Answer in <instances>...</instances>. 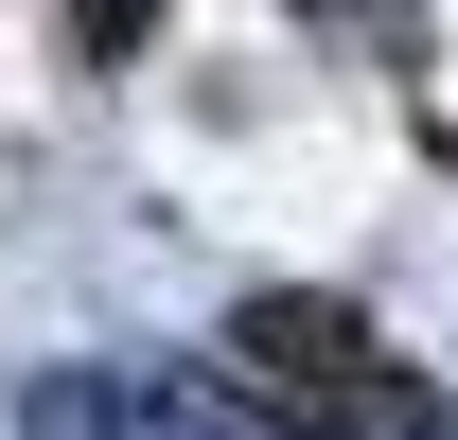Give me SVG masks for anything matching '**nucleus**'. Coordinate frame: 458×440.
<instances>
[{"instance_id": "obj_1", "label": "nucleus", "mask_w": 458, "mask_h": 440, "mask_svg": "<svg viewBox=\"0 0 458 440\" xmlns=\"http://www.w3.org/2000/svg\"><path fill=\"white\" fill-rule=\"evenodd\" d=\"M229 370L265 387L300 440H335V405L388 370V352H370V317H352V300H300V282H265V300H229Z\"/></svg>"}, {"instance_id": "obj_2", "label": "nucleus", "mask_w": 458, "mask_h": 440, "mask_svg": "<svg viewBox=\"0 0 458 440\" xmlns=\"http://www.w3.org/2000/svg\"><path fill=\"white\" fill-rule=\"evenodd\" d=\"M141 440H300L247 370H141Z\"/></svg>"}, {"instance_id": "obj_3", "label": "nucleus", "mask_w": 458, "mask_h": 440, "mask_svg": "<svg viewBox=\"0 0 458 440\" xmlns=\"http://www.w3.org/2000/svg\"><path fill=\"white\" fill-rule=\"evenodd\" d=\"M141 423V387H89V370H36L18 387V440H123Z\"/></svg>"}, {"instance_id": "obj_4", "label": "nucleus", "mask_w": 458, "mask_h": 440, "mask_svg": "<svg viewBox=\"0 0 458 440\" xmlns=\"http://www.w3.org/2000/svg\"><path fill=\"white\" fill-rule=\"evenodd\" d=\"M71 36H89V71H123L141 36H159V0H71Z\"/></svg>"}]
</instances>
